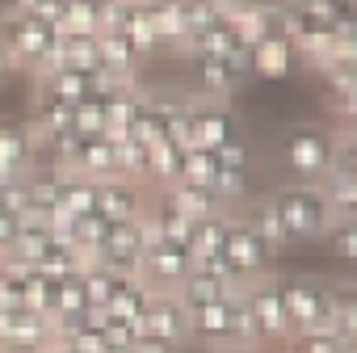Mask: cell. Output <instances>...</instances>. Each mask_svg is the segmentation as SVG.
<instances>
[{"instance_id": "1", "label": "cell", "mask_w": 357, "mask_h": 353, "mask_svg": "<svg viewBox=\"0 0 357 353\" xmlns=\"http://www.w3.org/2000/svg\"><path fill=\"white\" fill-rule=\"evenodd\" d=\"M269 211L278 215L282 232H286V244H298V240H319L332 223V211L324 202V190L315 181H286L278 186L269 198Z\"/></svg>"}, {"instance_id": "2", "label": "cell", "mask_w": 357, "mask_h": 353, "mask_svg": "<svg viewBox=\"0 0 357 353\" xmlns=\"http://www.w3.org/2000/svg\"><path fill=\"white\" fill-rule=\"evenodd\" d=\"M278 282H282V303H286V315H290V332L294 336L332 332L336 286L328 278H315V273H278Z\"/></svg>"}, {"instance_id": "3", "label": "cell", "mask_w": 357, "mask_h": 353, "mask_svg": "<svg viewBox=\"0 0 357 353\" xmlns=\"http://www.w3.org/2000/svg\"><path fill=\"white\" fill-rule=\"evenodd\" d=\"M0 43H5L13 68H30L34 76H47L59 68V30L26 17V13H5L0 22Z\"/></svg>"}, {"instance_id": "4", "label": "cell", "mask_w": 357, "mask_h": 353, "mask_svg": "<svg viewBox=\"0 0 357 353\" xmlns=\"http://www.w3.org/2000/svg\"><path fill=\"white\" fill-rule=\"evenodd\" d=\"M223 261L231 269V278L240 286L257 282V278H269L278 273V253L252 232V223L244 219V211H231L227 215V240H223Z\"/></svg>"}, {"instance_id": "5", "label": "cell", "mask_w": 357, "mask_h": 353, "mask_svg": "<svg viewBox=\"0 0 357 353\" xmlns=\"http://www.w3.org/2000/svg\"><path fill=\"white\" fill-rule=\"evenodd\" d=\"M240 299L257 324V336H261V349H286L290 345V315H286V303H282V282L278 273L269 278H257L248 286H240Z\"/></svg>"}, {"instance_id": "6", "label": "cell", "mask_w": 357, "mask_h": 353, "mask_svg": "<svg viewBox=\"0 0 357 353\" xmlns=\"http://www.w3.org/2000/svg\"><path fill=\"white\" fill-rule=\"evenodd\" d=\"M336 160V139L328 130H315V126H298L286 135L282 143V164L286 172H294V181H324V172L332 168Z\"/></svg>"}, {"instance_id": "7", "label": "cell", "mask_w": 357, "mask_h": 353, "mask_svg": "<svg viewBox=\"0 0 357 353\" xmlns=\"http://www.w3.org/2000/svg\"><path fill=\"white\" fill-rule=\"evenodd\" d=\"M190 126H194V147H202V151H219L223 143L244 139L240 114L231 110V101H202V97H190Z\"/></svg>"}, {"instance_id": "8", "label": "cell", "mask_w": 357, "mask_h": 353, "mask_svg": "<svg viewBox=\"0 0 357 353\" xmlns=\"http://www.w3.org/2000/svg\"><path fill=\"white\" fill-rule=\"evenodd\" d=\"M236 303H240V294L206 303V307H194L190 311V340L211 349V353L236 349Z\"/></svg>"}, {"instance_id": "9", "label": "cell", "mask_w": 357, "mask_h": 353, "mask_svg": "<svg viewBox=\"0 0 357 353\" xmlns=\"http://www.w3.org/2000/svg\"><path fill=\"white\" fill-rule=\"evenodd\" d=\"M139 332L151 336V340H164L172 349H185L190 345V311H185V303L176 294H151Z\"/></svg>"}, {"instance_id": "10", "label": "cell", "mask_w": 357, "mask_h": 353, "mask_svg": "<svg viewBox=\"0 0 357 353\" xmlns=\"http://www.w3.org/2000/svg\"><path fill=\"white\" fill-rule=\"evenodd\" d=\"M185 273H190V257H185V248H176V244L147 248L143 265H139V282L151 294H176V286L185 282Z\"/></svg>"}, {"instance_id": "11", "label": "cell", "mask_w": 357, "mask_h": 353, "mask_svg": "<svg viewBox=\"0 0 357 353\" xmlns=\"http://www.w3.org/2000/svg\"><path fill=\"white\" fill-rule=\"evenodd\" d=\"M97 265H105L118 278H139V265H143L139 223H109V232L97 248Z\"/></svg>"}, {"instance_id": "12", "label": "cell", "mask_w": 357, "mask_h": 353, "mask_svg": "<svg viewBox=\"0 0 357 353\" xmlns=\"http://www.w3.org/2000/svg\"><path fill=\"white\" fill-rule=\"evenodd\" d=\"M147 186L139 181H122V176H109V181L97 186V215L105 223H135L147 206Z\"/></svg>"}, {"instance_id": "13", "label": "cell", "mask_w": 357, "mask_h": 353, "mask_svg": "<svg viewBox=\"0 0 357 353\" xmlns=\"http://www.w3.org/2000/svg\"><path fill=\"white\" fill-rule=\"evenodd\" d=\"M294 59H298V55H294V43H290L286 30H273V34H265L261 43L248 47V68H252V76H261V80H282V76H290Z\"/></svg>"}, {"instance_id": "14", "label": "cell", "mask_w": 357, "mask_h": 353, "mask_svg": "<svg viewBox=\"0 0 357 353\" xmlns=\"http://www.w3.org/2000/svg\"><path fill=\"white\" fill-rule=\"evenodd\" d=\"M34 164V139L26 122H0V181H17Z\"/></svg>"}, {"instance_id": "15", "label": "cell", "mask_w": 357, "mask_h": 353, "mask_svg": "<svg viewBox=\"0 0 357 353\" xmlns=\"http://www.w3.org/2000/svg\"><path fill=\"white\" fill-rule=\"evenodd\" d=\"M231 294H240V282L231 273H211V269H190L185 282L176 286V299L185 303V311L219 303V299H231Z\"/></svg>"}, {"instance_id": "16", "label": "cell", "mask_w": 357, "mask_h": 353, "mask_svg": "<svg viewBox=\"0 0 357 353\" xmlns=\"http://www.w3.org/2000/svg\"><path fill=\"white\" fill-rule=\"evenodd\" d=\"M93 93H97V76L72 72V68H55V72L38 76V97H51L59 105H76V101H84Z\"/></svg>"}, {"instance_id": "17", "label": "cell", "mask_w": 357, "mask_h": 353, "mask_svg": "<svg viewBox=\"0 0 357 353\" xmlns=\"http://www.w3.org/2000/svg\"><path fill=\"white\" fill-rule=\"evenodd\" d=\"M176 215H181V219H190V223H202V219H215V215H227L219 202H215V194L211 190H194V186H181V181H176V186H168L164 194H160Z\"/></svg>"}, {"instance_id": "18", "label": "cell", "mask_w": 357, "mask_h": 353, "mask_svg": "<svg viewBox=\"0 0 357 353\" xmlns=\"http://www.w3.org/2000/svg\"><path fill=\"white\" fill-rule=\"evenodd\" d=\"M147 299H151V290L139 282V278H122L118 282V290H114V299L101 307V315H109V320H118V324H143V311H147Z\"/></svg>"}, {"instance_id": "19", "label": "cell", "mask_w": 357, "mask_h": 353, "mask_svg": "<svg viewBox=\"0 0 357 353\" xmlns=\"http://www.w3.org/2000/svg\"><path fill=\"white\" fill-rule=\"evenodd\" d=\"M211 194H215V202H219L227 215L240 211V206H248V198H252V168H219V164H215Z\"/></svg>"}, {"instance_id": "20", "label": "cell", "mask_w": 357, "mask_h": 353, "mask_svg": "<svg viewBox=\"0 0 357 353\" xmlns=\"http://www.w3.org/2000/svg\"><path fill=\"white\" fill-rule=\"evenodd\" d=\"M155 47H176L185 51V22H181V0H160V5H143Z\"/></svg>"}, {"instance_id": "21", "label": "cell", "mask_w": 357, "mask_h": 353, "mask_svg": "<svg viewBox=\"0 0 357 353\" xmlns=\"http://www.w3.org/2000/svg\"><path fill=\"white\" fill-rule=\"evenodd\" d=\"M176 176H181V147L172 139L147 143V186H155L164 194L168 186H176Z\"/></svg>"}, {"instance_id": "22", "label": "cell", "mask_w": 357, "mask_h": 353, "mask_svg": "<svg viewBox=\"0 0 357 353\" xmlns=\"http://www.w3.org/2000/svg\"><path fill=\"white\" fill-rule=\"evenodd\" d=\"M47 240H51V232L43 227V223H17V232H13V244H9V253H5V261L0 265H22V269H34V261L43 257V248H47Z\"/></svg>"}, {"instance_id": "23", "label": "cell", "mask_w": 357, "mask_h": 353, "mask_svg": "<svg viewBox=\"0 0 357 353\" xmlns=\"http://www.w3.org/2000/svg\"><path fill=\"white\" fill-rule=\"evenodd\" d=\"M34 269L47 273V278H76L84 269V261H80V253H76V244L68 236H51L47 248H43V257L34 261Z\"/></svg>"}, {"instance_id": "24", "label": "cell", "mask_w": 357, "mask_h": 353, "mask_svg": "<svg viewBox=\"0 0 357 353\" xmlns=\"http://www.w3.org/2000/svg\"><path fill=\"white\" fill-rule=\"evenodd\" d=\"M59 202L68 206L72 219L97 215V181H89V176H76V172H63V168H59Z\"/></svg>"}, {"instance_id": "25", "label": "cell", "mask_w": 357, "mask_h": 353, "mask_svg": "<svg viewBox=\"0 0 357 353\" xmlns=\"http://www.w3.org/2000/svg\"><path fill=\"white\" fill-rule=\"evenodd\" d=\"M105 30V5L97 0H63L59 34H101Z\"/></svg>"}, {"instance_id": "26", "label": "cell", "mask_w": 357, "mask_h": 353, "mask_svg": "<svg viewBox=\"0 0 357 353\" xmlns=\"http://www.w3.org/2000/svg\"><path fill=\"white\" fill-rule=\"evenodd\" d=\"M118 273H109L105 265H84L80 269V290H84V303H89V311H101L109 299H114V290H118Z\"/></svg>"}, {"instance_id": "27", "label": "cell", "mask_w": 357, "mask_h": 353, "mask_svg": "<svg viewBox=\"0 0 357 353\" xmlns=\"http://www.w3.org/2000/svg\"><path fill=\"white\" fill-rule=\"evenodd\" d=\"M181 22H185V47H190L202 30L223 22V0H181Z\"/></svg>"}, {"instance_id": "28", "label": "cell", "mask_w": 357, "mask_h": 353, "mask_svg": "<svg viewBox=\"0 0 357 353\" xmlns=\"http://www.w3.org/2000/svg\"><path fill=\"white\" fill-rule=\"evenodd\" d=\"M72 135H80V139L105 135V97L101 93H93V97L72 105Z\"/></svg>"}, {"instance_id": "29", "label": "cell", "mask_w": 357, "mask_h": 353, "mask_svg": "<svg viewBox=\"0 0 357 353\" xmlns=\"http://www.w3.org/2000/svg\"><path fill=\"white\" fill-rule=\"evenodd\" d=\"M176 181L194 186V190H211V181H215V156L202 151V147L181 151V176H176Z\"/></svg>"}, {"instance_id": "30", "label": "cell", "mask_w": 357, "mask_h": 353, "mask_svg": "<svg viewBox=\"0 0 357 353\" xmlns=\"http://www.w3.org/2000/svg\"><path fill=\"white\" fill-rule=\"evenodd\" d=\"M319 240L332 248V257H336V261H344V265H353V261H357V223H353V219H332V223H328V232H324Z\"/></svg>"}, {"instance_id": "31", "label": "cell", "mask_w": 357, "mask_h": 353, "mask_svg": "<svg viewBox=\"0 0 357 353\" xmlns=\"http://www.w3.org/2000/svg\"><path fill=\"white\" fill-rule=\"evenodd\" d=\"M332 332L344 340V345H357V299L336 286V307H332Z\"/></svg>"}, {"instance_id": "32", "label": "cell", "mask_w": 357, "mask_h": 353, "mask_svg": "<svg viewBox=\"0 0 357 353\" xmlns=\"http://www.w3.org/2000/svg\"><path fill=\"white\" fill-rule=\"evenodd\" d=\"M349 345L336 332H311V336H294L282 353H344Z\"/></svg>"}, {"instance_id": "33", "label": "cell", "mask_w": 357, "mask_h": 353, "mask_svg": "<svg viewBox=\"0 0 357 353\" xmlns=\"http://www.w3.org/2000/svg\"><path fill=\"white\" fill-rule=\"evenodd\" d=\"M219 168H252V147L248 139H236V143H223L219 151H211Z\"/></svg>"}, {"instance_id": "34", "label": "cell", "mask_w": 357, "mask_h": 353, "mask_svg": "<svg viewBox=\"0 0 357 353\" xmlns=\"http://www.w3.org/2000/svg\"><path fill=\"white\" fill-rule=\"evenodd\" d=\"M126 353H181V349H172V345H164V340H151V336H139Z\"/></svg>"}, {"instance_id": "35", "label": "cell", "mask_w": 357, "mask_h": 353, "mask_svg": "<svg viewBox=\"0 0 357 353\" xmlns=\"http://www.w3.org/2000/svg\"><path fill=\"white\" fill-rule=\"evenodd\" d=\"M13 232H17V223H13L9 215H0V261H5V253H9V244H13Z\"/></svg>"}, {"instance_id": "36", "label": "cell", "mask_w": 357, "mask_h": 353, "mask_svg": "<svg viewBox=\"0 0 357 353\" xmlns=\"http://www.w3.org/2000/svg\"><path fill=\"white\" fill-rule=\"evenodd\" d=\"M13 72V59H9V51H5V43H0V80H5Z\"/></svg>"}, {"instance_id": "37", "label": "cell", "mask_w": 357, "mask_h": 353, "mask_svg": "<svg viewBox=\"0 0 357 353\" xmlns=\"http://www.w3.org/2000/svg\"><path fill=\"white\" fill-rule=\"evenodd\" d=\"M38 0H9V13H30Z\"/></svg>"}, {"instance_id": "38", "label": "cell", "mask_w": 357, "mask_h": 353, "mask_svg": "<svg viewBox=\"0 0 357 353\" xmlns=\"http://www.w3.org/2000/svg\"><path fill=\"white\" fill-rule=\"evenodd\" d=\"M227 353H265V349H227Z\"/></svg>"}, {"instance_id": "39", "label": "cell", "mask_w": 357, "mask_h": 353, "mask_svg": "<svg viewBox=\"0 0 357 353\" xmlns=\"http://www.w3.org/2000/svg\"><path fill=\"white\" fill-rule=\"evenodd\" d=\"M139 5H160V0H139Z\"/></svg>"}, {"instance_id": "40", "label": "cell", "mask_w": 357, "mask_h": 353, "mask_svg": "<svg viewBox=\"0 0 357 353\" xmlns=\"http://www.w3.org/2000/svg\"><path fill=\"white\" fill-rule=\"evenodd\" d=\"M344 353H357V345H349V349H344Z\"/></svg>"}, {"instance_id": "41", "label": "cell", "mask_w": 357, "mask_h": 353, "mask_svg": "<svg viewBox=\"0 0 357 353\" xmlns=\"http://www.w3.org/2000/svg\"><path fill=\"white\" fill-rule=\"evenodd\" d=\"M265 353H282V349H265Z\"/></svg>"}, {"instance_id": "42", "label": "cell", "mask_w": 357, "mask_h": 353, "mask_svg": "<svg viewBox=\"0 0 357 353\" xmlns=\"http://www.w3.org/2000/svg\"><path fill=\"white\" fill-rule=\"evenodd\" d=\"M55 353H68V349H55Z\"/></svg>"}, {"instance_id": "43", "label": "cell", "mask_w": 357, "mask_h": 353, "mask_svg": "<svg viewBox=\"0 0 357 353\" xmlns=\"http://www.w3.org/2000/svg\"><path fill=\"white\" fill-rule=\"evenodd\" d=\"M97 5H105V0H97Z\"/></svg>"}]
</instances>
